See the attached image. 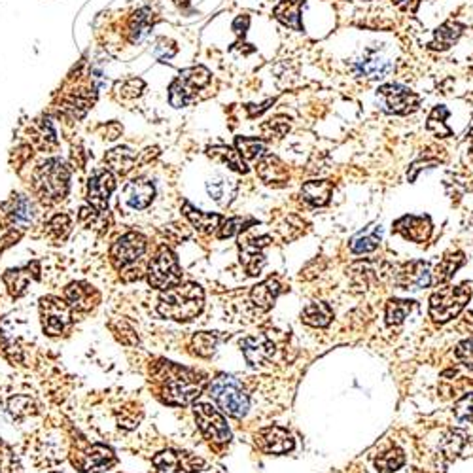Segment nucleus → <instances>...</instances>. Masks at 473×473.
I'll list each match as a JSON object with an SVG mask.
<instances>
[{
  "label": "nucleus",
  "instance_id": "2eb2a0df",
  "mask_svg": "<svg viewBox=\"0 0 473 473\" xmlns=\"http://www.w3.org/2000/svg\"><path fill=\"white\" fill-rule=\"evenodd\" d=\"M114 189H116V180L112 174L106 171L97 172L87 184V201L93 209L104 212L108 210V199H110Z\"/></svg>",
  "mask_w": 473,
  "mask_h": 473
},
{
  "label": "nucleus",
  "instance_id": "4be33fe9",
  "mask_svg": "<svg viewBox=\"0 0 473 473\" xmlns=\"http://www.w3.org/2000/svg\"><path fill=\"white\" fill-rule=\"evenodd\" d=\"M154 195H156V189L150 182L146 180H133L125 186L124 189V197L125 203L129 204L131 209L142 210L146 206H150V203L154 201Z\"/></svg>",
  "mask_w": 473,
  "mask_h": 473
},
{
  "label": "nucleus",
  "instance_id": "37998d69",
  "mask_svg": "<svg viewBox=\"0 0 473 473\" xmlns=\"http://www.w3.org/2000/svg\"><path fill=\"white\" fill-rule=\"evenodd\" d=\"M31 216H33V206L29 204L27 199L17 197V199L11 203L10 218L14 224H17V226H25V224L31 220Z\"/></svg>",
  "mask_w": 473,
  "mask_h": 473
},
{
  "label": "nucleus",
  "instance_id": "f8f14e48",
  "mask_svg": "<svg viewBox=\"0 0 473 473\" xmlns=\"http://www.w3.org/2000/svg\"><path fill=\"white\" fill-rule=\"evenodd\" d=\"M269 236H252L244 235L239 241V250H241V262L248 274H259L262 267L265 265V247L269 244Z\"/></svg>",
  "mask_w": 473,
  "mask_h": 473
},
{
  "label": "nucleus",
  "instance_id": "f03ea898",
  "mask_svg": "<svg viewBox=\"0 0 473 473\" xmlns=\"http://www.w3.org/2000/svg\"><path fill=\"white\" fill-rule=\"evenodd\" d=\"M204 381L195 372H189L186 367L172 366L167 362L165 373H163L161 396L171 405H188L191 404L201 392H203Z\"/></svg>",
  "mask_w": 473,
  "mask_h": 473
},
{
  "label": "nucleus",
  "instance_id": "603ef678",
  "mask_svg": "<svg viewBox=\"0 0 473 473\" xmlns=\"http://www.w3.org/2000/svg\"><path fill=\"white\" fill-rule=\"evenodd\" d=\"M54 473H61V472H54Z\"/></svg>",
  "mask_w": 473,
  "mask_h": 473
},
{
  "label": "nucleus",
  "instance_id": "0eeeda50",
  "mask_svg": "<svg viewBox=\"0 0 473 473\" xmlns=\"http://www.w3.org/2000/svg\"><path fill=\"white\" fill-rule=\"evenodd\" d=\"M148 282L154 288L167 290L180 282V265L176 256L167 247H161L148 267Z\"/></svg>",
  "mask_w": 473,
  "mask_h": 473
},
{
  "label": "nucleus",
  "instance_id": "5701e85b",
  "mask_svg": "<svg viewBox=\"0 0 473 473\" xmlns=\"http://www.w3.org/2000/svg\"><path fill=\"white\" fill-rule=\"evenodd\" d=\"M280 294V284L277 279H267L262 284L254 286L250 292V299H252L254 307H258L259 311H269L274 305L277 297Z\"/></svg>",
  "mask_w": 473,
  "mask_h": 473
},
{
  "label": "nucleus",
  "instance_id": "2f4dec72",
  "mask_svg": "<svg viewBox=\"0 0 473 473\" xmlns=\"http://www.w3.org/2000/svg\"><path fill=\"white\" fill-rule=\"evenodd\" d=\"M462 25L454 21H447L436 31V40L430 44L432 49H447L457 42L458 36L462 34Z\"/></svg>",
  "mask_w": 473,
  "mask_h": 473
},
{
  "label": "nucleus",
  "instance_id": "cd10ccee",
  "mask_svg": "<svg viewBox=\"0 0 473 473\" xmlns=\"http://www.w3.org/2000/svg\"><path fill=\"white\" fill-rule=\"evenodd\" d=\"M332 191H334V184L329 180H311L303 184L302 197L312 206H324L329 203Z\"/></svg>",
  "mask_w": 473,
  "mask_h": 473
},
{
  "label": "nucleus",
  "instance_id": "f704fd0d",
  "mask_svg": "<svg viewBox=\"0 0 473 473\" xmlns=\"http://www.w3.org/2000/svg\"><path fill=\"white\" fill-rule=\"evenodd\" d=\"M150 27H151L150 10L136 11L135 16H133V19H131V25H129L131 42H140V40L148 34Z\"/></svg>",
  "mask_w": 473,
  "mask_h": 473
},
{
  "label": "nucleus",
  "instance_id": "09e8293b",
  "mask_svg": "<svg viewBox=\"0 0 473 473\" xmlns=\"http://www.w3.org/2000/svg\"><path fill=\"white\" fill-rule=\"evenodd\" d=\"M144 87V81L142 80H136V78H133V80H127L121 86V89H124V97H136V95H140V89Z\"/></svg>",
  "mask_w": 473,
  "mask_h": 473
},
{
  "label": "nucleus",
  "instance_id": "dca6fc26",
  "mask_svg": "<svg viewBox=\"0 0 473 473\" xmlns=\"http://www.w3.org/2000/svg\"><path fill=\"white\" fill-rule=\"evenodd\" d=\"M258 445L264 452L269 454H284L294 449V439L284 428L280 426H269L258 432Z\"/></svg>",
  "mask_w": 473,
  "mask_h": 473
},
{
  "label": "nucleus",
  "instance_id": "a19ab883",
  "mask_svg": "<svg viewBox=\"0 0 473 473\" xmlns=\"http://www.w3.org/2000/svg\"><path fill=\"white\" fill-rule=\"evenodd\" d=\"M449 116V112H447L445 106H437L434 112H432V116L428 118V131L430 133H434L436 136H439V139H445V136L451 135V129L445 125V118Z\"/></svg>",
  "mask_w": 473,
  "mask_h": 473
},
{
  "label": "nucleus",
  "instance_id": "9b49d317",
  "mask_svg": "<svg viewBox=\"0 0 473 473\" xmlns=\"http://www.w3.org/2000/svg\"><path fill=\"white\" fill-rule=\"evenodd\" d=\"M146 252V236L136 231L125 233L110 248V258L116 269H125L136 264Z\"/></svg>",
  "mask_w": 473,
  "mask_h": 473
},
{
  "label": "nucleus",
  "instance_id": "de8ad7c7",
  "mask_svg": "<svg viewBox=\"0 0 473 473\" xmlns=\"http://www.w3.org/2000/svg\"><path fill=\"white\" fill-rule=\"evenodd\" d=\"M457 356L469 367V369H473V339H468V341H464V343L458 344Z\"/></svg>",
  "mask_w": 473,
  "mask_h": 473
},
{
  "label": "nucleus",
  "instance_id": "4468645a",
  "mask_svg": "<svg viewBox=\"0 0 473 473\" xmlns=\"http://www.w3.org/2000/svg\"><path fill=\"white\" fill-rule=\"evenodd\" d=\"M396 284L404 290H422L432 284L430 265L424 262H411L404 265L396 274Z\"/></svg>",
  "mask_w": 473,
  "mask_h": 473
},
{
  "label": "nucleus",
  "instance_id": "aec40b11",
  "mask_svg": "<svg viewBox=\"0 0 473 473\" xmlns=\"http://www.w3.org/2000/svg\"><path fill=\"white\" fill-rule=\"evenodd\" d=\"M256 172L269 186H282L288 180V167L273 154H264V156L259 157Z\"/></svg>",
  "mask_w": 473,
  "mask_h": 473
},
{
  "label": "nucleus",
  "instance_id": "ddd939ff",
  "mask_svg": "<svg viewBox=\"0 0 473 473\" xmlns=\"http://www.w3.org/2000/svg\"><path fill=\"white\" fill-rule=\"evenodd\" d=\"M154 466L159 473H194L203 466L201 458H195L188 452L163 451L154 458Z\"/></svg>",
  "mask_w": 473,
  "mask_h": 473
},
{
  "label": "nucleus",
  "instance_id": "a878e982",
  "mask_svg": "<svg viewBox=\"0 0 473 473\" xmlns=\"http://www.w3.org/2000/svg\"><path fill=\"white\" fill-rule=\"evenodd\" d=\"M382 229L379 224H372L367 226L364 231L354 235L350 239V250L354 254H369L377 250V247L381 244Z\"/></svg>",
  "mask_w": 473,
  "mask_h": 473
},
{
  "label": "nucleus",
  "instance_id": "6e6552de",
  "mask_svg": "<svg viewBox=\"0 0 473 473\" xmlns=\"http://www.w3.org/2000/svg\"><path fill=\"white\" fill-rule=\"evenodd\" d=\"M377 101H379V106L384 112L404 116V114L417 110L420 99L409 87L399 86V84H390V86H382L377 89Z\"/></svg>",
  "mask_w": 473,
  "mask_h": 473
},
{
  "label": "nucleus",
  "instance_id": "a211bd4d",
  "mask_svg": "<svg viewBox=\"0 0 473 473\" xmlns=\"http://www.w3.org/2000/svg\"><path fill=\"white\" fill-rule=\"evenodd\" d=\"M65 297L72 311H91L99 302V292L87 282H72L66 286Z\"/></svg>",
  "mask_w": 473,
  "mask_h": 473
},
{
  "label": "nucleus",
  "instance_id": "b1692460",
  "mask_svg": "<svg viewBox=\"0 0 473 473\" xmlns=\"http://www.w3.org/2000/svg\"><path fill=\"white\" fill-rule=\"evenodd\" d=\"M302 8L303 0H280L279 6L274 8V17L286 27L294 29V31H303Z\"/></svg>",
  "mask_w": 473,
  "mask_h": 473
},
{
  "label": "nucleus",
  "instance_id": "bb28decb",
  "mask_svg": "<svg viewBox=\"0 0 473 473\" xmlns=\"http://www.w3.org/2000/svg\"><path fill=\"white\" fill-rule=\"evenodd\" d=\"M184 214L191 221V226L201 233H214L221 224L220 214H212V212H203L191 206L189 203H184Z\"/></svg>",
  "mask_w": 473,
  "mask_h": 473
},
{
  "label": "nucleus",
  "instance_id": "a18cd8bd",
  "mask_svg": "<svg viewBox=\"0 0 473 473\" xmlns=\"http://www.w3.org/2000/svg\"><path fill=\"white\" fill-rule=\"evenodd\" d=\"M33 399L27 398V396H17V398L10 399V413L17 419H21L25 414L33 413Z\"/></svg>",
  "mask_w": 473,
  "mask_h": 473
},
{
  "label": "nucleus",
  "instance_id": "9d476101",
  "mask_svg": "<svg viewBox=\"0 0 473 473\" xmlns=\"http://www.w3.org/2000/svg\"><path fill=\"white\" fill-rule=\"evenodd\" d=\"M194 414L197 424H199V430L203 432V436L209 441H214V443H227L231 439V432L227 428L226 419L218 413V409L212 407L210 404H195Z\"/></svg>",
  "mask_w": 473,
  "mask_h": 473
},
{
  "label": "nucleus",
  "instance_id": "ea45409f",
  "mask_svg": "<svg viewBox=\"0 0 473 473\" xmlns=\"http://www.w3.org/2000/svg\"><path fill=\"white\" fill-rule=\"evenodd\" d=\"M70 226H72V221H70L69 214H57L49 220L46 233L54 241H65L66 235L70 233Z\"/></svg>",
  "mask_w": 473,
  "mask_h": 473
},
{
  "label": "nucleus",
  "instance_id": "c85d7f7f",
  "mask_svg": "<svg viewBox=\"0 0 473 473\" xmlns=\"http://www.w3.org/2000/svg\"><path fill=\"white\" fill-rule=\"evenodd\" d=\"M206 189H209L210 197L216 201L221 206L231 203L233 195H235V182L229 180V178L221 176V174H216L214 178H210L209 184H206Z\"/></svg>",
  "mask_w": 473,
  "mask_h": 473
},
{
  "label": "nucleus",
  "instance_id": "7c9ffc66",
  "mask_svg": "<svg viewBox=\"0 0 473 473\" xmlns=\"http://www.w3.org/2000/svg\"><path fill=\"white\" fill-rule=\"evenodd\" d=\"M104 161L110 165L114 172L118 174H127L135 165V154L129 148H116V150L108 151Z\"/></svg>",
  "mask_w": 473,
  "mask_h": 473
},
{
  "label": "nucleus",
  "instance_id": "49530a36",
  "mask_svg": "<svg viewBox=\"0 0 473 473\" xmlns=\"http://www.w3.org/2000/svg\"><path fill=\"white\" fill-rule=\"evenodd\" d=\"M457 419L464 420V422H472L473 424V394L464 396L457 404Z\"/></svg>",
  "mask_w": 473,
  "mask_h": 473
},
{
  "label": "nucleus",
  "instance_id": "20e7f679",
  "mask_svg": "<svg viewBox=\"0 0 473 473\" xmlns=\"http://www.w3.org/2000/svg\"><path fill=\"white\" fill-rule=\"evenodd\" d=\"M210 396L214 399L218 407L229 417L241 419L244 417L250 405L248 394L244 392V388L235 377L231 375H218L210 384Z\"/></svg>",
  "mask_w": 473,
  "mask_h": 473
},
{
  "label": "nucleus",
  "instance_id": "7ed1b4c3",
  "mask_svg": "<svg viewBox=\"0 0 473 473\" xmlns=\"http://www.w3.org/2000/svg\"><path fill=\"white\" fill-rule=\"evenodd\" d=\"M70 172L59 159H49L42 163L34 172V189L40 201L46 204H55L63 201L69 194Z\"/></svg>",
  "mask_w": 473,
  "mask_h": 473
},
{
  "label": "nucleus",
  "instance_id": "473e14b6",
  "mask_svg": "<svg viewBox=\"0 0 473 473\" xmlns=\"http://www.w3.org/2000/svg\"><path fill=\"white\" fill-rule=\"evenodd\" d=\"M209 154L210 157H216V159H220L221 163L229 165V169H233V171L242 172V174H247L248 172L247 165L242 161L241 154L233 150V148H229V146H216V148H210Z\"/></svg>",
  "mask_w": 473,
  "mask_h": 473
},
{
  "label": "nucleus",
  "instance_id": "6ab92c4d",
  "mask_svg": "<svg viewBox=\"0 0 473 473\" xmlns=\"http://www.w3.org/2000/svg\"><path fill=\"white\" fill-rule=\"evenodd\" d=\"M394 229L409 241L424 242L432 233V221L428 216H404L402 220L396 221Z\"/></svg>",
  "mask_w": 473,
  "mask_h": 473
},
{
  "label": "nucleus",
  "instance_id": "393cba45",
  "mask_svg": "<svg viewBox=\"0 0 473 473\" xmlns=\"http://www.w3.org/2000/svg\"><path fill=\"white\" fill-rule=\"evenodd\" d=\"M394 69V63L387 57H382L379 54H373V51H367L364 55V59L358 63V70L360 74H364L369 80H377V78H384V76Z\"/></svg>",
  "mask_w": 473,
  "mask_h": 473
},
{
  "label": "nucleus",
  "instance_id": "72a5a7b5",
  "mask_svg": "<svg viewBox=\"0 0 473 473\" xmlns=\"http://www.w3.org/2000/svg\"><path fill=\"white\" fill-rule=\"evenodd\" d=\"M218 343H220V335L212 334V332H201L191 339V352L201 358H209L214 354Z\"/></svg>",
  "mask_w": 473,
  "mask_h": 473
},
{
  "label": "nucleus",
  "instance_id": "39448f33",
  "mask_svg": "<svg viewBox=\"0 0 473 473\" xmlns=\"http://www.w3.org/2000/svg\"><path fill=\"white\" fill-rule=\"evenodd\" d=\"M469 297L472 290L468 284L445 286L430 297V317L439 324L449 322L466 307Z\"/></svg>",
  "mask_w": 473,
  "mask_h": 473
},
{
  "label": "nucleus",
  "instance_id": "423d86ee",
  "mask_svg": "<svg viewBox=\"0 0 473 473\" xmlns=\"http://www.w3.org/2000/svg\"><path fill=\"white\" fill-rule=\"evenodd\" d=\"M210 80V72L204 66H194V69L182 70L176 80L171 86V104L176 108L188 106L189 102H194L195 93L203 89Z\"/></svg>",
  "mask_w": 473,
  "mask_h": 473
},
{
  "label": "nucleus",
  "instance_id": "f257e3e1",
  "mask_svg": "<svg viewBox=\"0 0 473 473\" xmlns=\"http://www.w3.org/2000/svg\"><path fill=\"white\" fill-rule=\"evenodd\" d=\"M204 292L199 284L186 282L174 284L163 290L157 303V312L163 318H171L176 322H188L203 311Z\"/></svg>",
  "mask_w": 473,
  "mask_h": 473
},
{
  "label": "nucleus",
  "instance_id": "c756f323",
  "mask_svg": "<svg viewBox=\"0 0 473 473\" xmlns=\"http://www.w3.org/2000/svg\"><path fill=\"white\" fill-rule=\"evenodd\" d=\"M334 312L326 303H311L307 305L302 312V320L312 328H326L332 322Z\"/></svg>",
  "mask_w": 473,
  "mask_h": 473
},
{
  "label": "nucleus",
  "instance_id": "4c0bfd02",
  "mask_svg": "<svg viewBox=\"0 0 473 473\" xmlns=\"http://www.w3.org/2000/svg\"><path fill=\"white\" fill-rule=\"evenodd\" d=\"M236 148H239V154L241 157H244L247 161H254L265 154V144L258 139H236Z\"/></svg>",
  "mask_w": 473,
  "mask_h": 473
},
{
  "label": "nucleus",
  "instance_id": "c9c22d12",
  "mask_svg": "<svg viewBox=\"0 0 473 473\" xmlns=\"http://www.w3.org/2000/svg\"><path fill=\"white\" fill-rule=\"evenodd\" d=\"M413 309V302L407 299H390L387 303V322L388 324H402L407 318V314Z\"/></svg>",
  "mask_w": 473,
  "mask_h": 473
},
{
  "label": "nucleus",
  "instance_id": "c03bdc74",
  "mask_svg": "<svg viewBox=\"0 0 473 473\" xmlns=\"http://www.w3.org/2000/svg\"><path fill=\"white\" fill-rule=\"evenodd\" d=\"M252 220H242V218H229L227 221H224V226H220V239H226V236H233L236 233H241L242 229H247V226H252Z\"/></svg>",
  "mask_w": 473,
  "mask_h": 473
},
{
  "label": "nucleus",
  "instance_id": "79ce46f5",
  "mask_svg": "<svg viewBox=\"0 0 473 473\" xmlns=\"http://www.w3.org/2000/svg\"><path fill=\"white\" fill-rule=\"evenodd\" d=\"M31 279V274L25 273L23 269H16V271H8L4 274V282L10 288L11 296H21L25 288H27V282Z\"/></svg>",
  "mask_w": 473,
  "mask_h": 473
},
{
  "label": "nucleus",
  "instance_id": "8fccbe9b",
  "mask_svg": "<svg viewBox=\"0 0 473 473\" xmlns=\"http://www.w3.org/2000/svg\"><path fill=\"white\" fill-rule=\"evenodd\" d=\"M469 146H472V150H473V129L469 131Z\"/></svg>",
  "mask_w": 473,
  "mask_h": 473
},
{
  "label": "nucleus",
  "instance_id": "f3484780",
  "mask_svg": "<svg viewBox=\"0 0 473 473\" xmlns=\"http://www.w3.org/2000/svg\"><path fill=\"white\" fill-rule=\"evenodd\" d=\"M241 350L248 364L258 367L273 358L274 344L265 335H250L241 341Z\"/></svg>",
  "mask_w": 473,
  "mask_h": 473
},
{
  "label": "nucleus",
  "instance_id": "1a4fd4ad",
  "mask_svg": "<svg viewBox=\"0 0 473 473\" xmlns=\"http://www.w3.org/2000/svg\"><path fill=\"white\" fill-rule=\"evenodd\" d=\"M40 317H42L44 332L51 337L65 334L72 322V309L66 302L55 296L44 297L40 302Z\"/></svg>",
  "mask_w": 473,
  "mask_h": 473
},
{
  "label": "nucleus",
  "instance_id": "58836bf2",
  "mask_svg": "<svg viewBox=\"0 0 473 473\" xmlns=\"http://www.w3.org/2000/svg\"><path fill=\"white\" fill-rule=\"evenodd\" d=\"M464 264V254L457 252L454 256H445L443 262L437 265L436 269V282H447V280L451 279L454 271H458V267Z\"/></svg>",
  "mask_w": 473,
  "mask_h": 473
},
{
  "label": "nucleus",
  "instance_id": "3c124183",
  "mask_svg": "<svg viewBox=\"0 0 473 473\" xmlns=\"http://www.w3.org/2000/svg\"><path fill=\"white\" fill-rule=\"evenodd\" d=\"M472 224H473V216H472Z\"/></svg>",
  "mask_w": 473,
  "mask_h": 473
},
{
  "label": "nucleus",
  "instance_id": "e433bc0d",
  "mask_svg": "<svg viewBox=\"0 0 473 473\" xmlns=\"http://www.w3.org/2000/svg\"><path fill=\"white\" fill-rule=\"evenodd\" d=\"M404 462H405L404 451H399V449H392V451L384 452L382 457L377 458L375 466L381 473H392V472H396V469L402 468Z\"/></svg>",
  "mask_w": 473,
  "mask_h": 473
},
{
  "label": "nucleus",
  "instance_id": "412c9836",
  "mask_svg": "<svg viewBox=\"0 0 473 473\" xmlns=\"http://www.w3.org/2000/svg\"><path fill=\"white\" fill-rule=\"evenodd\" d=\"M114 464H116V454L112 452V449H108L106 445H93L84 454L81 469L86 473H101L112 468Z\"/></svg>",
  "mask_w": 473,
  "mask_h": 473
}]
</instances>
